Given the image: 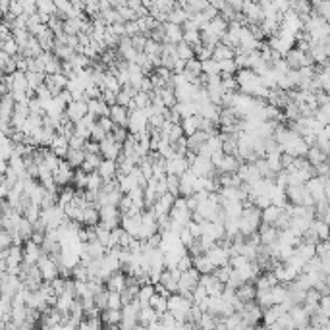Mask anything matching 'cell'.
<instances>
[{
  "label": "cell",
  "mask_w": 330,
  "mask_h": 330,
  "mask_svg": "<svg viewBox=\"0 0 330 330\" xmlns=\"http://www.w3.org/2000/svg\"><path fill=\"white\" fill-rule=\"evenodd\" d=\"M2 52H6V54L10 56H18L20 54V44H18V41L14 37L8 39V41H2Z\"/></svg>",
  "instance_id": "obj_37"
},
{
  "label": "cell",
  "mask_w": 330,
  "mask_h": 330,
  "mask_svg": "<svg viewBox=\"0 0 330 330\" xmlns=\"http://www.w3.org/2000/svg\"><path fill=\"white\" fill-rule=\"evenodd\" d=\"M97 172H99L104 180L116 178V174H118V160H114V158H102L99 168H97Z\"/></svg>",
  "instance_id": "obj_11"
},
{
  "label": "cell",
  "mask_w": 330,
  "mask_h": 330,
  "mask_svg": "<svg viewBox=\"0 0 330 330\" xmlns=\"http://www.w3.org/2000/svg\"><path fill=\"white\" fill-rule=\"evenodd\" d=\"M85 141H87L85 137L74 133V135L70 137V149H83V147H85Z\"/></svg>",
  "instance_id": "obj_45"
},
{
  "label": "cell",
  "mask_w": 330,
  "mask_h": 330,
  "mask_svg": "<svg viewBox=\"0 0 330 330\" xmlns=\"http://www.w3.org/2000/svg\"><path fill=\"white\" fill-rule=\"evenodd\" d=\"M193 266L197 268L201 274H210V272H214V263L210 261L209 257H207V253H199L193 257Z\"/></svg>",
  "instance_id": "obj_16"
},
{
  "label": "cell",
  "mask_w": 330,
  "mask_h": 330,
  "mask_svg": "<svg viewBox=\"0 0 330 330\" xmlns=\"http://www.w3.org/2000/svg\"><path fill=\"white\" fill-rule=\"evenodd\" d=\"M238 70H240V68L236 64V58L220 60V76H236Z\"/></svg>",
  "instance_id": "obj_28"
},
{
  "label": "cell",
  "mask_w": 330,
  "mask_h": 330,
  "mask_svg": "<svg viewBox=\"0 0 330 330\" xmlns=\"http://www.w3.org/2000/svg\"><path fill=\"white\" fill-rule=\"evenodd\" d=\"M85 156H87V153H85V149H70L66 154L68 162L72 164V168H81V164H83V160H85Z\"/></svg>",
  "instance_id": "obj_23"
},
{
  "label": "cell",
  "mask_w": 330,
  "mask_h": 330,
  "mask_svg": "<svg viewBox=\"0 0 330 330\" xmlns=\"http://www.w3.org/2000/svg\"><path fill=\"white\" fill-rule=\"evenodd\" d=\"M282 212H284V207L270 203L268 207H264V209H263L261 216H263V222H266V224H276V220L280 218V214H282Z\"/></svg>",
  "instance_id": "obj_20"
},
{
  "label": "cell",
  "mask_w": 330,
  "mask_h": 330,
  "mask_svg": "<svg viewBox=\"0 0 330 330\" xmlns=\"http://www.w3.org/2000/svg\"><path fill=\"white\" fill-rule=\"evenodd\" d=\"M128 286V274L124 272V270H116V272H112L110 278L106 280V288H108L110 292H124Z\"/></svg>",
  "instance_id": "obj_8"
},
{
  "label": "cell",
  "mask_w": 330,
  "mask_h": 330,
  "mask_svg": "<svg viewBox=\"0 0 330 330\" xmlns=\"http://www.w3.org/2000/svg\"><path fill=\"white\" fill-rule=\"evenodd\" d=\"M112 137L118 141V143L124 145V141L128 139V135H130V132H128V128L126 126H114V130H112Z\"/></svg>",
  "instance_id": "obj_40"
},
{
  "label": "cell",
  "mask_w": 330,
  "mask_h": 330,
  "mask_svg": "<svg viewBox=\"0 0 330 330\" xmlns=\"http://www.w3.org/2000/svg\"><path fill=\"white\" fill-rule=\"evenodd\" d=\"M85 114H89V102L85 99L72 100L66 108V116L72 122H79Z\"/></svg>",
  "instance_id": "obj_5"
},
{
  "label": "cell",
  "mask_w": 330,
  "mask_h": 330,
  "mask_svg": "<svg viewBox=\"0 0 330 330\" xmlns=\"http://www.w3.org/2000/svg\"><path fill=\"white\" fill-rule=\"evenodd\" d=\"M203 74L207 76H220V62L214 58H209L203 62Z\"/></svg>",
  "instance_id": "obj_33"
},
{
  "label": "cell",
  "mask_w": 330,
  "mask_h": 330,
  "mask_svg": "<svg viewBox=\"0 0 330 330\" xmlns=\"http://www.w3.org/2000/svg\"><path fill=\"white\" fill-rule=\"evenodd\" d=\"M95 305H97V307H99L100 311L108 309V288H104L102 292L95 294Z\"/></svg>",
  "instance_id": "obj_39"
},
{
  "label": "cell",
  "mask_w": 330,
  "mask_h": 330,
  "mask_svg": "<svg viewBox=\"0 0 330 330\" xmlns=\"http://www.w3.org/2000/svg\"><path fill=\"white\" fill-rule=\"evenodd\" d=\"M257 284H251V282H243L242 286L236 288V296L242 299L243 303H247V301H255L257 299Z\"/></svg>",
  "instance_id": "obj_14"
},
{
  "label": "cell",
  "mask_w": 330,
  "mask_h": 330,
  "mask_svg": "<svg viewBox=\"0 0 330 330\" xmlns=\"http://www.w3.org/2000/svg\"><path fill=\"white\" fill-rule=\"evenodd\" d=\"M212 58L214 60H228V58H236V48H232L228 44H224L220 41L216 46H214V52H212Z\"/></svg>",
  "instance_id": "obj_22"
},
{
  "label": "cell",
  "mask_w": 330,
  "mask_h": 330,
  "mask_svg": "<svg viewBox=\"0 0 330 330\" xmlns=\"http://www.w3.org/2000/svg\"><path fill=\"white\" fill-rule=\"evenodd\" d=\"M174 201H176V195H172L170 191H166L164 195L158 197V201L154 203L153 207H147V209H154L156 214H170V210L174 207Z\"/></svg>",
  "instance_id": "obj_7"
},
{
  "label": "cell",
  "mask_w": 330,
  "mask_h": 330,
  "mask_svg": "<svg viewBox=\"0 0 330 330\" xmlns=\"http://www.w3.org/2000/svg\"><path fill=\"white\" fill-rule=\"evenodd\" d=\"M222 89H224V93H234V91H238V89H240V83H238L236 76H222Z\"/></svg>",
  "instance_id": "obj_38"
},
{
  "label": "cell",
  "mask_w": 330,
  "mask_h": 330,
  "mask_svg": "<svg viewBox=\"0 0 330 330\" xmlns=\"http://www.w3.org/2000/svg\"><path fill=\"white\" fill-rule=\"evenodd\" d=\"M164 29H166V43H176L178 44L180 41H184V25L166 22Z\"/></svg>",
  "instance_id": "obj_12"
},
{
  "label": "cell",
  "mask_w": 330,
  "mask_h": 330,
  "mask_svg": "<svg viewBox=\"0 0 330 330\" xmlns=\"http://www.w3.org/2000/svg\"><path fill=\"white\" fill-rule=\"evenodd\" d=\"M106 135H108V133L104 132V130L100 128L99 124H97V126L93 128V135H91V139H95V141H102V139H104Z\"/></svg>",
  "instance_id": "obj_48"
},
{
  "label": "cell",
  "mask_w": 330,
  "mask_h": 330,
  "mask_svg": "<svg viewBox=\"0 0 330 330\" xmlns=\"http://www.w3.org/2000/svg\"><path fill=\"white\" fill-rule=\"evenodd\" d=\"M110 118L114 120L116 126H126L128 128V124H130V108H126L122 104H114L112 110H110Z\"/></svg>",
  "instance_id": "obj_15"
},
{
  "label": "cell",
  "mask_w": 330,
  "mask_h": 330,
  "mask_svg": "<svg viewBox=\"0 0 330 330\" xmlns=\"http://www.w3.org/2000/svg\"><path fill=\"white\" fill-rule=\"evenodd\" d=\"M164 122H166V116L160 114V112H154L153 116H149V126L154 128V130H160L164 126Z\"/></svg>",
  "instance_id": "obj_43"
},
{
  "label": "cell",
  "mask_w": 330,
  "mask_h": 330,
  "mask_svg": "<svg viewBox=\"0 0 330 330\" xmlns=\"http://www.w3.org/2000/svg\"><path fill=\"white\" fill-rule=\"evenodd\" d=\"M184 41L189 43L191 46H197V44L203 43L201 31H199V29H186V31H184Z\"/></svg>",
  "instance_id": "obj_35"
},
{
  "label": "cell",
  "mask_w": 330,
  "mask_h": 330,
  "mask_svg": "<svg viewBox=\"0 0 330 330\" xmlns=\"http://www.w3.org/2000/svg\"><path fill=\"white\" fill-rule=\"evenodd\" d=\"M87 178L89 174L83 170V168H77L76 174H74V180H72V184L76 187H79V189H85L87 187Z\"/></svg>",
  "instance_id": "obj_36"
},
{
  "label": "cell",
  "mask_w": 330,
  "mask_h": 330,
  "mask_svg": "<svg viewBox=\"0 0 330 330\" xmlns=\"http://www.w3.org/2000/svg\"><path fill=\"white\" fill-rule=\"evenodd\" d=\"M191 166H189V160H187V156L184 154H172L170 158H168V174H178V176H182L184 172H187Z\"/></svg>",
  "instance_id": "obj_6"
},
{
  "label": "cell",
  "mask_w": 330,
  "mask_h": 330,
  "mask_svg": "<svg viewBox=\"0 0 330 330\" xmlns=\"http://www.w3.org/2000/svg\"><path fill=\"white\" fill-rule=\"evenodd\" d=\"M74 301H76V296H72V294H68V292H64V294H60V296H58V301H56V307L60 309L62 313H68V311L72 309V305H74Z\"/></svg>",
  "instance_id": "obj_29"
},
{
  "label": "cell",
  "mask_w": 330,
  "mask_h": 330,
  "mask_svg": "<svg viewBox=\"0 0 330 330\" xmlns=\"http://www.w3.org/2000/svg\"><path fill=\"white\" fill-rule=\"evenodd\" d=\"M191 170L197 176H212V174H216V166L212 164L210 156H203V154H197V158L191 164Z\"/></svg>",
  "instance_id": "obj_4"
},
{
  "label": "cell",
  "mask_w": 330,
  "mask_h": 330,
  "mask_svg": "<svg viewBox=\"0 0 330 330\" xmlns=\"http://www.w3.org/2000/svg\"><path fill=\"white\" fill-rule=\"evenodd\" d=\"M104 184V178L100 176L99 172L95 170V172H91L87 178V187L85 189H91V191H100V187Z\"/></svg>",
  "instance_id": "obj_32"
},
{
  "label": "cell",
  "mask_w": 330,
  "mask_h": 330,
  "mask_svg": "<svg viewBox=\"0 0 330 330\" xmlns=\"http://www.w3.org/2000/svg\"><path fill=\"white\" fill-rule=\"evenodd\" d=\"M243 160L238 154H224V158L220 160V164L216 166V172H238V168Z\"/></svg>",
  "instance_id": "obj_9"
},
{
  "label": "cell",
  "mask_w": 330,
  "mask_h": 330,
  "mask_svg": "<svg viewBox=\"0 0 330 330\" xmlns=\"http://www.w3.org/2000/svg\"><path fill=\"white\" fill-rule=\"evenodd\" d=\"M259 234H261V242H263V245H270V243L278 242V234H280V230L276 228L274 224H266V222H263L261 228H259Z\"/></svg>",
  "instance_id": "obj_13"
},
{
  "label": "cell",
  "mask_w": 330,
  "mask_h": 330,
  "mask_svg": "<svg viewBox=\"0 0 330 330\" xmlns=\"http://www.w3.org/2000/svg\"><path fill=\"white\" fill-rule=\"evenodd\" d=\"M184 135H186V132H184V126H182V124H174V126H172V130H170L168 139H170L172 143H176V141H180Z\"/></svg>",
  "instance_id": "obj_42"
},
{
  "label": "cell",
  "mask_w": 330,
  "mask_h": 330,
  "mask_svg": "<svg viewBox=\"0 0 330 330\" xmlns=\"http://www.w3.org/2000/svg\"><path fill=\"white\" fill-rule=\"evenodd\" d=\"M170 216H172V220H178V222H182V224H186L191 220V216H193V212H191V209L187 207V199L186 197H176V201H174V207H172V210H170Z\"/></svg>",
  "instance_id": "obj_2"
},
{
  "label": "cell",
  "mask_w": 330,
  "mask_h": 330,
  "mask_svg": "<svg viewBox=\"0 0 330 330\" xmlns=\"http://www.w3.org/2000/svg\"><path fill=\"white\" fill-rule=\"evenodd\" d=\"M122 317H124L122 309H104L102 315H100V319H102V322H104V326H108V328H120Z\"/></svg>",
  "instance_id": "obj_10"
},
{
  "label": "cell",
  "mask_w": 330,
  "mask_h": 330,
  "mask_svg": "<svg viewBox=\"0 0 330 330\" xmlns=\"http://www.w3.org/2000/svg\"><path fill=\"white\" fill-rule=\"evenodd\" d=\"M178 58H182V60H191V58H195V46H191L189 43L186 41H180L178 43Z\"/></svg>",
  "instance_id": "obj_27"
},
{
  "label": "cell",
  "mask_w": 330,
  "mask_h": 330,
  "mask_svg": "<svg viewBox=\"0 0 330 330\" xmlns=\"http://www.w3.org/2000/svg\"><path fill=\"white\" fill-rule=\"evenodd\" d=\"M83 149H85V153L100 154V141H95V139H87Z\"/></svg>",
  "instance_id": "obj_47"
},
{
  "label": "cell",
  "mask_w": 330,
  "mask_h": 330,
  "mask_svg": "<svg viewBox=\"0 0 330 330\" xmlns=\"http://www.w3.org/2000/svg\"><path fill=\"white\" fill-rule=\"evenodd\" d=\"M124 301H122L120 292H110L108 290V309H122Z\"/></svg>",
  "instance_id": "obj_41"
},
{
  "label": "cell",
  "mask_w": 330,
  "mask_h": 330,
  "mask_svg": "<svg viewBox=\"0 0 330 330\" xmlns=\"http://www.w3.org/2000/svg\"><path fill=\"white\" fill-rule=\"evenodd\" d=\"M307 158L311 164L317 166V164H320V162H326V160H328V153H326L320 145H313V147H309Z\"/></svg>",
  "instance_id": "obj_19"
},
{
  "label": "cell",
  "mask_w": 330,
  "mask_h": 330,
  "mask_svg": "<svg viewBox=\"0 0 330 330\" xmlns=\"http://www.w3.org/2000/svg\"><path fill=\"white\" fill-rule=\"evenodd\" d=\"M184 72L187 74L189 81H193L195 77L203 76V62L195 56V58H191V60H187L186 62V70H184Z\"/></svg>",
  "instance_id": "obj_21"
},
{
  "label": "cell",
  "mask_w": 330,
  "mask_h": 330,
  "mask_svg": "<svg viewBox=\"0 0 330 330\" xmlns=\"http://www.w3.org/2000/svg\"><path fill=\"white\" fill-rule=\"evenodd\" d=\"M104 156L102 154H93V153H87V156H85V160H83V164H81V168L87 172V174H91V172H95L97 168H99L100 160H102Z\"/></svg>",
  "instance_id": "obj_24"
},
{
  "label": "cell",
  "mask_w": 330,
  "mask_h": 330,
  "mask_svg": "<svg viewBox=\"0 0 330 330\" xmlns=\"http://www.w3.org/2000/svg\"><path fill=\"white\" fill-rule=\"evenodd\" d=\"M154 294H156V286H154L153 282H149V284H143V286H141V290H139L137 297H139L141 305H149Z\"/></svg>",
  "instance_id": "obj_25"
},
{
  "label": "cell",
  "mask_w": 330,
  "mask_h": 330,
  "mask_svg": "<svg viewBox=\"0 0 330 330\" xmlns=\"http://www.w3.org/2000/svg\"><path fill=\"white\" fill-rule=\"evenodd\" d=\"M149 305H153V307L156 309L160 315H162V313H166V311H168V297L156 292V294L153 296V299H151V303H149Z\"/></svg>",
  "instance_id": "obj_31"
},
{
  "label": "cell",
  "mask_w": 330,
  "mask_h": 330,
  "mask_svg": "<svg viewBox=\"0 0 330 330\" xmlns=\"http://www.w3.org/2000/svg\"><path fill=\"white\" fill-rule=\"evenodd\" d=\"M44 79H46V74L44 72H27V81H29V87H33L35 91L44 85Z\"/></svg>",
  "instance_id": "obj_30"
},
{
  "label": "cell",
  "mask_w": 330,
  "mask_h": 330,
  "mask_svg": "<svg viewBox=\"0 0 330 330\" xmlns=\"http://www.w3.org/2000/svg\"><path fill=\"white\" fill-rule=\"evenodd\" d=\"M180 240H182V243H184V245H186V247H189V245H191V243L195 242V236H193V234H191V232H189V228H184V230L180 232Z\"/></svg>",
  "instance_id": "obj_46"
},
{
  "label": "cell",
  "mask_w": 330,
  "mask_h": 330,
  "mask_svg": "<svg viewBox=\"0 0 330 330\" xmlns=\"http://www.w3.org/2000/svg\"><path fill=\"white\" fill-rule=\"evenodd\" d=\"M50 149L60 158H66L68 151H70V139H68L66 135H62V133H56V137L52 139V143H50Z\"/></svg>",
  "instance_id": "obj_17"
},
{
  "label": "cell",
  "mask_w": 330,
  "mask_h": 330,
  "mask_svg": "<svg viewBox=\"0 0 330 330\" xmlns=\"http://www.w3.org/2000/svg\"><path fill=\"white\" fill-rule=\"evenodd\" d=\"M76 191L77 187H70V186H62V189L58 191V205H68V203H72L74 197H76Z\"/></svg>",
  "instance_id": "obj_26"
},
{
  "label": "cell",
  "mask_w": 330,
  "mask_h": 330,
  "mask_svg": "<svg viewBox=\"0 0 330 330\" xmlns=\"http://www.w3.org/2000/svg\"><path fill=\"white\" fill-rule=\"evenodd\" d=\"M166 182H168V191H170L172 195L180 197V195H182V193H180V186H182L180 176H178V174H168V176H166Z\"/></svg>",
  "instance_id": "obj_34"
},
{
  "label": "cell",
  "mask_w": 330,
  "mask_h": 330,
  "mask_svg": "<svg viewBox=\"0 0 330 330\" xmlns=\"http://www.w3.org/2000/svg\"><path fill=\"white\" fill-rule=\"evenodd\" d=\"M203 114L199 112V114H193V116H187L182 120V126H184V132L186 135H191V133H195L197 130H201V126H203Z\"/></svg>",
  "instance_id": "obj_18"
},
{
  "label": "cell",
  "mask_w": 330,
  "mask_h": 330,
  "mask_svg": "<svg viewBox=\"0 0 330 330\" xmlns=\"http://www.w3.org/2000/svg\"><path fill=\"white\" fill-rule=\"evenodd\" d=\"M128 130L132 133H141L149 130V112L147 108H135L130 110V124Z\"/></svg>",
  "instance_id": "obj_1"
},
{
  "label": "cell",
  "mask_w": 330,
  "mask_h": 330,
  "mask_svg": "<svg viewBox=\"0 0 330 330\" xmlns=\"http://www.w3.org/2000/svg\"><path fill=\"white\" fill-rule=\"evenodd\" d=\"M132 100H133L132 93H128L126 89L122 87V91L118 93V104H122V106H126V108H128V106L132 104Z\"/></svg>",
  "instance_id": "obj_44"
},
{
  "label": "cell",
  "mask_w": 330,
  "mask_h": 330,
  "mask_svg": "<svg viewBox=\"0 0 330 330\" xmlns=\"http://www.w3.org/2000/svg\"><path fill=\"white\" fill-rule=\"evenodd\" d=\"M122 147H124V145L118 143V141L112 137V133H108V135L100 141V154H102L104 158H114V160H116L122 154Z\"/></svg>",
  "instance_id": "obj_3"
}]
</instances>
